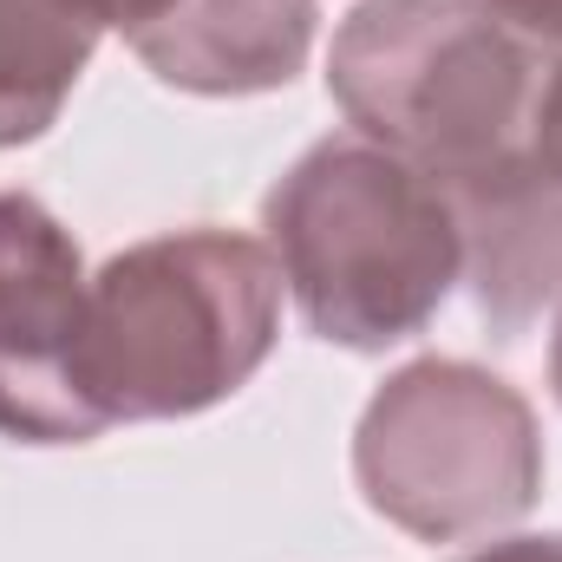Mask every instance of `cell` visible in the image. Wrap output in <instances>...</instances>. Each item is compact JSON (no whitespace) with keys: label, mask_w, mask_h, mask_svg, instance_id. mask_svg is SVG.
Masks as SVG:
<instances>
[{"label":"cell","mask_w":562,"mask_h":562,"mask_svg":"<svg viewBox=\"0 0 562 562\" xmlns=\"http://www.w3.org/2000/svg\"><path fill=\"white\" fill-rule=\"evenodd\" d=\"M262 229L307 334L347 353L413 340L464 276L451 196L360 132L307 144L262 196Z\"/></svg>","instance_id":"cell-1"},{"label":"cell","mask_w":562,"mask_h":562,"mask_svg":"<svg viewBox=\"0 0 562 562\" xmlns=\"http://www.w3.org/2000/svg\"><path fill=\"white\" fill-rule=\"evenodd\" d=\"M281 334V262L236 229H170L119 249L86 294L79 373L105 425L196 419L243 393Z\"/></svg>","instance_id":"cell-2"},{"label":"cell","mask_w":562,"mask_h":562,"mask_svg":"<svg viewBox=\"0 0 562 562\" xmlns=\"http://www.w3.org/2000/svg\"><path fill=\"white\" fill-rule=\"evenodd\" d=\"M557 72L464 0H360L327 53L347 125L419 164L438 190L537 157Z\"/></svg>","instance_id":"cell-3"},{"label":"cell","mask_w":562,"mask_h":562,"mask_svg":"<svg viewBox=\"0 0 562 562\" xmlns=\"http://www.w3.org/2000/svg\"><path fill=\"white\" fill-rule=\"evenodd\" d=\"M353 484L419 543L497 537L543 497L537 406L477 360H406L353 425Z\"/></svg>","instance_id":"cell-4"},{"label":"cell","mask_w":562,"mask_h":562,"mask_svg":"<svg viewBox=\"0 0 562 562\" xmlns=\"http://www.w3.org/2000/svg\"><path fill=\"white\" fill-rule=\"evenodd\" d=\"M86 256L26 190H0V438L86 445L112 431L86 393Z\"/></svg>","instance_id":"cell-5"},{"label":"cell","mask_w":562,"mask_h":562,"mask_svg":"<svg viewBox=\"0 0 562 562\" xmlns=\"http://www.w3.org/2000/svg\"><path fill=\"white\" fill-rule=\"evenodd\" d=\"M451 216L464 243L471 307L497 340H524L562 307V177L543 157L504 164L491 177L451 183Z\"/></svg>","instance_id":"cell-6"},{"label":"cell","mask_w":562,"mask_h":562,"mask_svg":"<svg viewBox=\"0 0 562 562\" xmlns=\"http://www.w3.org/2000/svg\"><path fill=\"white\" fill-rule=\"evenodd\" d=\"M314 0H177L157 26L125 40L150 79L196 99L281 92L314 46Z\"/></svg>","instance_id":"cell-7"},{"label":"cell","mask_w":562,"mask_h":562,"mask_svg":"<svg viewBox=\"0 0 562 562\" xmlns=\"http://www.w3.org/2000/svg\"><path fill=\"white\" fill-rule=\"evenodd\" d=\"M105 26V0H0V150L59 125Z\"/></svg>","instance_id":"cell-8"},{"label":"cell","mask_w":562,"mask_h":562,"mask_svg":"<svg viewBox=\"0 0 562 562\" xmlns=\"http://www.w3.org/2000/svg\"><path fill=\"white\" fill-rule=\"evenodd\" d=\"M471 13H484L491 26H504L510 40H524L530 53L562 66V0H464Z\"/></svg>","instance_id":"cell-9"},{"label":"cell","mask_w":562,"mask_h":562,"mask_svg":"<svg viewBox=\"0 0 562 562\" xmlns=\"http://www.w3.org/2000/svg\"><path fill=\"white\" fill-rule=\"evenodd\" d=\"M458 562H562V530H550V537H497V543H484V550H471Z\"/></svg>","instance_id":"cell-10"},{"label":"cell","mask_w":562,"mask_h":562,"mask_svg":"<svg viewBox=\"0 0 562 562\" xmlns=\"http://www.w3.org/2000/svg\"><path fill=\"white\" fill-rule=\"evenodd\" d=\"M537 157L562 177V72H557V86H550V112H543V144H537Z\"/></svg>","instance_id":"cell-11"},{"label":"cell","mask_w":562,"mask_h":562,"mask_svg":"<svg viewBox=\"0 0 562 562\" xmlns=\"http://www.w3.org/2000/svg\"><path fill=\"white\" fill-rule=\"evenodd\" d=\"M550 386L562 400V307H557V334H550Z\"/></svg>","instance_id":"cell-12"}]
</instances>
